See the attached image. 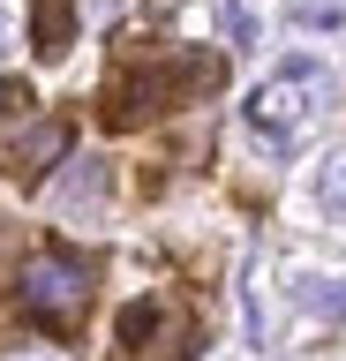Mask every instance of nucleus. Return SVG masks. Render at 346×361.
<instances>
[{
  "mask_svg": "<svg viewBox=\"0 0 346 361\" xmlns=\"http://www.w3.org/2000/svg\"><path fill=\"white\" fill-rule=\"evenodd\" d=\"M151 324H159V309H128V316H121V346H136Z\"/></svg>",
  "mask_w": 346,
  "mask_h": 361,
  "instance_id": "obj_9",
  "label": "nucleus"
},
{
  "mask_svg": "<svg viewBox=\"0 0 346 361\" xmlns=\"http://www.w3.org/2000/svg\"><path fill=\"white\" fill-rule=\"evenodd\" d=\"M121 8H128V0H91V16H98V23H113Z\"/></svg>",
  "mask_w": 346,
  "mask_h": 361,
  "instance_id": "obj_10",
  "label": "nucleus"
},
{
  "mask_svg": "<svg viewBox=\"0 0 346 361\" xmlns=\"http://www.w3.org/2000/svg\"><path fill=\"white\" fill-rule=\"evenodd\" d=\"M294 301L309 316H346V279H316L309 271V279H294Z\"/></svg>",
  "mask_w": 346,
  "mask_h": 361,
  "instance_id": "obj_4",
  "label": "nucleus"
},
{
  "mask_svg": "<svg viewBox=\"0 0 346 361\" xmlns=\"http://www.w3.org/2000/svg\"><path fill=\"white\" fill-rule=\"evenodd\" d=\"M61 151H68V128H53V121H46V128H30V135H23V158H30V173H46V166H53Z\"/></svg>",
  "mask_w": 346,
  "mask_h": 361,
  "instance_id": "obj_7",
  "label": "nucleus"
},
{
  "mask_svg": "<svg viewBox=\"0 0 346 361\" xmlns=\"http://www.w3.org/2000/svg\"><path fill=\"white\" fill-rule=\"evenodd\" d=\"M323 98H331L323 61H278V75H264V83L249 90V128H256V143L286 151V143L309 128V113H316Z\"/></svg>",
  "mask_w": 346,
  "mask_h": 361,
  "instance_id": "obj_1",
  "label": "nucleus"
},
{
  "mask_svg": "<svg viewBox=\"0 0 346 361\" xmlns=\"http://www.w3.org/2000/svg\"><path fill=\"white\" fill-rule=\"evenodd\" d=\"M106 188V173H98V158H75V173L61 180V203H83V196H98Z\"/></svg>",
  "mask_w": 346,
  "mask_h": 361,
  "instance_id": "obj_8",
  "label": "nucleus"
},
{
  "mask_svg": "<svg viewBox=\"0 0 346 361\" xmlns=\"http://www.w3.org/2000/svg\"><path fill=\"white\" fill-rule=\"evenodd\" d=\"M286 23H294V30H323V38H339V30H346V0H294Z\"/></svg>",
  "mask_w": 346,
  "mask_h": 361,
  "instance_id": "obj_5",
  "label": "nucleus"
},
{
  "mask_svg": "<svg viewBox=\"0 0 346 361\" xmlns=\"http://www.w3.org/2000/svg\"><path fill=\"white\" fill-rule=\"evenodd\" d=\"M30 30H38V53L61 61L75 45V0H30Z\"/></svg>",
  "mask_w": 346,
  "mask_h": 361,
  "instance_id": "obj_3",
  "label": "nucleus"
},
{
  "mask_svg": "<svg viewBox=\"0 0 346 361\" xmlns=\"http://www.w3.org/2000/svg\"><path fill=\"white\" fill-rule=\"evenodd\" d=\"M316 203H323V211H346V143H339V151H323V166H316Z\"/></svg>",
  "mask_w": 346,
  "mask_h": 361,
  "instance_id": "obj_6",
  "label": "nucleus"
},
{
  "mask_svg": "<svg viewBox=\"0 0 346 361\" xmlns=\"http://www.w3.org/2000/svg\"><path fill=\"white\" fill-rule=\"evenodd\" d=\"M8 106H23V90H16L8 75H0V113H8Z\"/></svg>",
  "mask_w": 346,
  "mask_h": 361,
  "instance_id": "obj_11",
  "label": "nucleus"
},
{
  "mask_svg": "<svg viewBox=\"0 0 346 361\" xmlns=\"http://www.w3.org/2000/svg\"><path fill=\"white\" fill-rule=\"evenodd\" d=\"M83 301H91L83 264H68V256H30V264H23V309H30V316H46V324H75Z\"/></svg>",
  "mask_w": 346,
  "mask_h": 361,
  "instance_id": "obj_2",
  "label": "nucleus"
}]
</instances>
